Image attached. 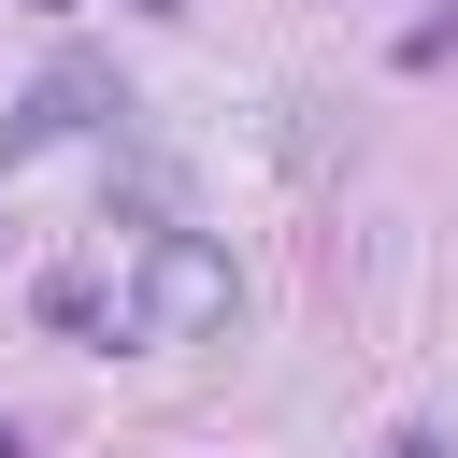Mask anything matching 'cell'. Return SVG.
Here are the masks:
<instances>
[{
    "mask_svg": "<svg viewBox=\"0 0 458 458\" xmlns=\"http://www.w3.org/2000/svg\"><path fill=\"white\" fill-rule=\"evenodd\" d=\"M243 315V272L200 243V229H157L143 243V286H129V329L143 344H200V329H229Z\"/></svg>",
    "mask_w": 458,
    "mask_h": 458,
    "instance_id": "obj_1",
    "label": "cell"
},
{
    "mask_svg": "<svg viewBox=\"0 0 458 458\" xmlns=\"http://www.w3.org/2000/svg\"><path fill=\"white\" fill-rule=\"evenodd\" d=\"M100 114H129V100H114V72H100V57H57V72L29 86V114L0 129V157H29V143H72V129H100Z\"/></svg>",
    "mask_w": 458,
    "mask_h": 458,
    "instance_id": "obj_2",
    "label": "cell"
},
{
    "mask_svg": "<svg viewBox=\"0 0 458 458\" xmlns=\"http://www.w3.org/2000/svg\"><path fill=\"white\" fill-rule=\"evenodd\" d=\"M29 301H43V329H129V315L100 301V272H43Z\"/></svg>",
    "mask_w": 458,
    "mask_h": 458,
    "instance_id": "obj_3",
    "label": "cell"
},
{
    "mask_svg": "<svg viewBox=\"0 0 458 458\" xmlns=\"http://www.w3.org/2000/svg\"><path fill=\"white\" fill-rule=\"evenodd\" d=\"M401 57H415V72H429V57H458V14H429V29L401 43Z\"/></svg>",
    "mask_w": 458,
    "mask_h": 458,
    "instance_id": "obj_4",
    "label": "cell"
},
{
    "mask_svg": "<svg viewBox=\"0 0 458 458\" xmlns=\"http://www.w3.org/2000/svg\"><path fill=\"white\" fill-rule=\"evenodd\" d=\"M386 458H444V429H401V444H386Z\"/></svg>",
    "mask_w": 458,
    "mask_h": 458,
    "instance_id": "obj_5",
    "label": "cell"
},
{
    "mask_svg": "<svg viewBox=\"0 0 458 458\" xmlns=\"http://www.w3.org/2000/svg\"><path fill=\"white\" fill-rule=\"evenodd\" d=\"M0 458H29V429H0Z\"/></svg>",
    "mask_w": 458,
    "mask_h": 458,
    "instance_id": "obj_6",
    "label": "cell"
},
{
    "mask_svg": "<svg viewBox=\"0 0 458 458\" xmlns=\"http://www.w3.org/2000/svg\"><path fill=\"white\" fill-rule=\"evenodd\" d=\"M143 14H186V0H143Z\"/></svg>",
    "mask_w": 458,
    "mask_h": 458,
    "instance_id": "obj_7",
    "label": "cell"
}]
</instances>
